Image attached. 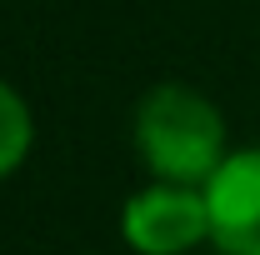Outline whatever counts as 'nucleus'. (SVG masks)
I'll return each instance as SVG.
<instances>
[{
  "label": "nucleus",
  "mask_w": 260,
  "mask_h": 255,
  "mask_svg": "<svg viewBox=\"0 0 260 255\" xmlns=\"http://www.w3.org/2000/svg\"><path fill=\"white\" fill-rule=\"evenodd\" d=\"M210 245L220 255H260V145L230 150L205 180Z\"/></svg>",
  "instance_id": "obj_3"
},
{
  "label": "nucleus",
  "mask_w": 260,
  "mask_h": 255,
  "mask_svg": "<svg viewBox=\"0 0 260 255\" xmlns=\"http://www.w3.org/2000/svg\"><path fill=\"white\" fill-rule=\"evenodd\" d=\"M130 140L140 150V165L150 170V180L195 185V190H205V180L230 155L220 105L185 80H160L140 95L130 115Z\"/></svg>",
  "instance_id": "obj_1"
},
{
  "label": "nucleus",
  "mask_w": 260,
  "mask_h": 255,
  "mask_svg": "<svg viewBox=\"0 0 260 255\" xmlns=\"http://www.w3.org/2000/svg\"><path fill=\"white\" fill-rule=\"evenodd\" d=\"M30 145H35L30 100L20 95L10 80H0V180L15 175V170L30 160Z\"/></svg>",
  "instance_id": "obj_4"
},
{
  "label": "nucleus",
  "mask_w": 260,
  "mask_h": 255,
  "mask_svg": "<svg viewBox=\"0 0 260 255\" xmlns=\"http://www.w3.org/2000/svg\"><path fill=\"white\" fill-rule=\"evenodd\" d=\"M120 240L135 255H190L210 245V210L205 190L150 180L120 205Z\"/></svg>",
  "instance_id": "obj_2"
}]
</instances>
